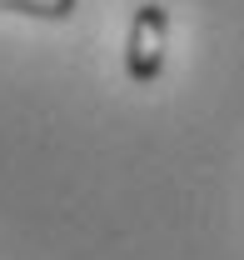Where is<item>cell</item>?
Returning a JSON list of instances; mask_svg holds the SVG:
<instances>
[{"mask_svg":"<svg viewBox=\"0 0 244 260\" xmlns=\"http://www.w3.org/2000/svg\"><path fill=\"white\" fill-rule=\"evenodd\" d=\"M75 10L80 0H0V15H25V20H50V25L75 20Z\"/></svg>","mask_w":244,"mask_h":260,"instance_id":"cell-2","label":"cell"},{"mask_svg":"<svg viewBox=\"0 0 244 260\" xmlns=\"http://www.w3.org/2000/svg\"><path fill=\"white\" fill-rule=\"evenodd\" d=\"M170 60V5L165 0H140L125 30V80L130 85H154Z\"/></svg>","mask_w":244,"mask_h":260,"instance_id":"cell-1","label":"cell"}]
</instances>
